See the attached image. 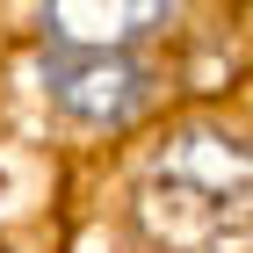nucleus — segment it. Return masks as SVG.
Segmentation results:
<instances>
[{
    "label": "nucleus",
    "instance_id": "f03ea898",
    "mask_svg": "<svg viewBox=\"0 0 253 253\" xmlns=\"http://www.w3.org/2000/svg\"><path fill=\"white\" fill-rule=\"evenodd\" d=\"M43 87L65 116L80 123H130L152 101V73L130 51H80V43H51L43 58Z\"/></svg>",
    "mask_w": 253,
    "mask_h": 253
},
{
    "label": "nucleus",
    "instance_id": "7ed1b4c3",
    "mask_svg": "<svg viewBox=\"0 0 253 253\" xmlns=\"http://www.w3.org/2000/svg\"><path fill=\"white\" fill-rule=\"evenodd\" d=\"M167 15H174V0H43L51 43H80V51H130Z\"/></svg>",
    "mask_w": 253,
    "mask_h": 253
},
{
    "label": "nucleus",
    "instance_id": "f257e3e1",
    "mask_svg": "<svg viewBox=\"0 0 253 253\" xmlns=\"http://www.w3.org/2000/svg\"><path fill=\"white\" fill-rule=\"evenodd\" d=\"M145 224L167 246H217L224 224L246 232V145L224 130H188L145 174Z\"/></svg>",
    "mask_w": 253,
    "mask_h": 253
}]
</instances>
